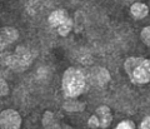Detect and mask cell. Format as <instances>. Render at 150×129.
Wrapping results in <instances>:
<instances>
[{"instance_id": "6da1fadb", "label": "cell", "mask_w": 150, "mask_h": 129, "mask_svg": "<svg viewBox=\"0 0 150 129\" xmlns=\"http://www.w3.org/2000/svg\"><path fill=\"white\" fill-rule=\"evenodd\" d=\"M86 89L85 74L76 68H69L63 75V90L68 98H76Z\"/></svg>"}, {"instance_id": "7a4b0ae2", "label": "cell", "mask_w": 150, "mask_h": 129, "mask_svg": "<svg viewBox=\"0 0 150 129\" xmlns=\"http://www.w3.org/2000/svg\"><path fill=\"white\" fill-rule=\"evenodd\" d=\"M124 69L130 80L135 84H145L150 80V60L144 58H129L125 60Z\"/></svg>"}, {"instance_id": "3957f363", "label": "cell", "mask_w": 150, "mask_h": 129, "mask_svg": "<svg viewBox=\"0 0 150 129\" xmlns=\"http://www.w3.org/2000/svg\"><path fill=\"white\" fill-rule=\"evenodd\" d=\"M33 60V54L28 48L19 45L15 49V53H5L1 55V61L14 71H24L29 68Z\"/></svg>"}, {"instance_id": "277c9868", "label": "cell", "mask_w": 150, "mask_h": 129, "mask_svg": "<svg viewBox=\"0 0 150 129\" xmlns=\"http://www.w3.org/2000/svg\"><path fill=\"white\" fill-rule=\"evenodd\" d=\"M21 118L19 113L13 109H6L1 112L0 115V125L1 129H20Z\"/></svg>"}, {"instance_id": "5b68a950", "label": "cell", "mask_w": 150, "mask_h": 129, "mask_svg": "<svg viewBox=\"0 0 150 129\" xmlns=\"http://www.w3.org/2000/svg\"><path fill=\"white\" fill-rule=\"evenodd\" d=\"M19 36V33L16 29L10 26L1 28V34H0V41H1V49H4L5 45H9L14 43Z\"/></svg>"}, {"instance_id": "8992f818", "label": "cell", "mask_w": 150, "mask_h": 129, "mask_svg": "<svg viewBox=\"0 0 150 129\" xmlns=\"http://www.w3.org/2000/svg\"><path fill=\"white\" fill-rule=\"evenodd\" d=\"M91 80L94 83H96L98 85H105L110 80V74L105 68H100V66H98V68L93 69Z\"/></svg>"}, {"instance_id": "52a82bcc", "label": "cell", "mask_w": 150, "mask_h": 129, "mask_svg": "<svg viewBox=\"0 0 150 129\" xmlns=\"http://www.w3.org/2000/svg\"><path fill=\"white\" fill-rule=\"evenodd\" d=\"M95 115L99 118L101 128H108V127H109V124L111 123V113H110L109 107H106V105L99 107L96 109V114H95Z\"/></svg>"}, {"instance_id": "ba28073f", "label": "cell", "mask_w": 150, "mask_h": 129, "mask_svg": "<svg viewBox=\"0 0 150 129\" xmlns=\"http://www.w3.org/2000/svg\"><path fill=\"white\" fill-rule=\"evenodd\" d=\"M69 19L68 16V13L65 10H56L54 13L50 14L49 16V23L51 26H55V28H59L62 24H64Z\"/></svg>"}, {"instance_id": "9c48e42d", "label": "cell", "mask_w": 150, "mask_h": 129, "mask_svg": "<svg viewBox=\"0 0 150 129\" xmlns=\"http://www.w3.org/2000/svg\"><path fill=\"white\" fill-rule=\"evenodd\" d=\"M130 11H131V14H133V16L135 19H143V18H145L148 15L149 9L143 3H134L130 8Z\"/></svg>"}, {"instance_id": "30bf717a", "label": "cell", "mask_w": 150, "mask_h": 129, "mask_svg": "<svg viewBox=\"0 0 150 129\" xmlns=\"http://www.w3.org/2000/svg\"><path fill=\"white\" fill-rule=\"evenodd\" d=\"M85 108V103L78 100H68L64 103V109L68 112H81Z\"/></svg>"}, {"instance_id": "8fae6325", "label": "cell", "mask_w": 150, "mask_h": 129, "mask_svg": "<svg viewBox=\"0 0 150 129\" xmlns=\"http://www.w3.org/2000/svg\"><path fill=\"white\" fill-rule=\"evenodd\" d=\"M71 28H73V20L69 18L67 21H65L64 24H62V25L58 28V33L62 36H65V35L69 34V31L71 30Z\"/></svg>"}, {"instance_id": "7c38bea8", "label": "cell", "mask_w": 150, "mask_h": 129, "mask_svg": "<svg viewBox=\"0 0 150 129\" xmlns=\"http://www.w3.org/2000/svg\"><path fill=\"white\" fill-rule=\"evenodd\" d=\"M142 40L148 46H150V26L144 28V29L142 30Z\"/></svg>"}, {"instance_id": "4fadbf2b", "label": "cell", "mask_w": 150, "mask_h": 129, "mask_svg": "<svg viewBox=\"0 0 150 129\" xmlns=\"http://www.w3.org/2000/svg\"><path fill=\"white\" fill-rule=\"evenodd\" d=\"M115 129H135V125L133 122L130 120H124L118 124V127H116Z\"/></svg>"}, {"instance_id": "5bb4252c", "label": "cell", "mask_w": 150, "mask_h": 129, "mask_svg": "<svg viewBox=\"0 0 150 129\" xmlns=\"http://www.w3.org/2000/svg\"><path fill=\"white\" fill-rule=\"evenodd\" d=\"M89 127H90L91 129H95L98 127H100V122H99V118H98L96 115H91L90 118H89Z\"/></svg>"}, {"instance_id": "9a60e30c", "label": "cell", "mask_w": 150, "mask_h": 129, "mask_svg": "<svg viewBox=\"0 0 150 129\" xmlns=\"http://www.w3.org/2000/svg\"><path fill=\"white\" fill-rule=\"evenodd\" d=\"M0 83H1V90H0V93H1L3 97H4V95H8V93H9V88H8L6 82L1 78V80H0Z\"/></svg>"}, {"instance_id": "2e32d148", "label": "cell", "mask_w": 150, "mask_h": 129, "mask_svg": "<svg viewBox=\"0 0 150 129\" xmlns=\"http://www.w3.org/2000/svg\"><path fill=\"white\" fill-rule=\"evenodd\" d=\"M140 129H150V115H148L140 124Z\"/></svg>"}, {"instance_id": "e0dca14e", "label": "cell", "mask_w": 150, "mask_h": 129, "mask_svg": "<svg viewBox=\"0 0 150 129\" xmlns=\"http://www.w3.org/2000/svg\"><path fill=\"white\" fill-rule=\"evenodd\" d=\"M59 129H71L69 125H62V127H59Z\"/></svg>"}]
</instances>
